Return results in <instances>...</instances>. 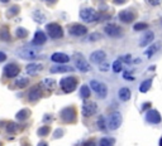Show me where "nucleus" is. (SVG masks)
I'll use <instances>...</instances> for the list:
<instances>
[{"instance_id": "2", "label": "nucleus", "mask_w": 162, "mask_h": 146, "mask_svg": "<svg viewBox=\"0 0 162 146\" xmlns=\"http://www.w3.org/2000/svg\"><path fill=\"white\" fill-rule=\"evenodd\" d=\"M60 86L65 93H70L72 91H75L76 86H77V80L75 77H72V76H69V77H65L61 80Z\"/></svg>"}, {"instance_id": "35", "label": "nucleus", "mask_w": 162, "mask_h": 146, "mask_svg": "<svg viewBox=\"0 0 162 146\" xmlns=\"http://www.w3.org/2000/svg\"><path fill=\"white\" fill-rule=\"evenodd\" d=\"M19 11V8L18 7H11V9H9L8 10V17H13Z\"/></svg>"}, {"instance_id": "3", "label": "nucleus", "mask_w": 162, "mask_h": 146, "mask_svg": "<svg viewBox=\"0 0 162 146\" xmlns=\"http://www.w3.org/2000/svg\"><path fill=\"white\" fill-rule=\"evenodd\" d=\"M46 30H47L48 35L53 39H60L63 36V29L60 24L57 23H51L46 25Z\"/></svg>"}, {"instance_id": "11", "label": "nucleus", "mask_w": 162, "mask_h": 146, "mask_svg": "<svg viewBox=\"0 0 162 146\" xmlns=\"http://www.w3.org/2000/svg\"><path fill=\"white\" fill-rule=\"evenodd\" d=\"M69 33L70 35H74V36H82L87 33V29L85 25H81V24H74L69 28Z\"/></svg>"}, {"instance_id": "45", "label": "nucleus", "mask_w": 162, "mask_h": 146, "mask_svg": "<svg viewBox=\"0 0 162 146\" xmlns=\"http://www.w3.org/2000/svg\"><path fill=\"white\" fill-rule=\"evenodd\" d=\"M1 3H9V0H0Z\"/></svg>"}, {"instance_id": "36", "label": "nucleus", "mask_w": 162, "mask_h": 146, "mask_svg": "<svg viewBox=\"0 0 162 146\" xmlns=\"http://www.w3.org/2000/svg\"><path fill=\"white\" fill-rule=\"evenodd\" d=\"M50 131V129H48L47 126H44V127H42V129H39V135H42V136H44V135H47V132Z\"/></svg>"}, {"instance_id": "17", "label": "nucleus", "mask_w": 162, "mask_h": 146, "mask_svg": "<svg viewBox=\"0 0 162 146\" xmlns=\"http://www.w3.org/2000/svg\"><path fill=\"white\" fill-rule=\"evenodd\" d=\"M19 67L17 64H14V63H10V64H8L7 67L4 68V74L7 76V77L11 78V77H17L18 74H19Z\"/></svg>"}, {"instance_id": "33", "label": "nucleus", "mask_w": 162, "mask_h": 146, "mask_svg": "<svg viewBox=\"0 0 162 146\" xmlns=\"http://www.w3.org/2000/svg\"><path fill=\"white\" fill-rule=\"evenodd\" d=\"M112 142H113V141H112L110 139L104 137V139L100 140V144H99V146H112V145H113Z\"/></svg>"}, {"instance_id": "7", "label": "nucleus", "mask_w": 162, "mask_h": 146, "mask_svg": "<svg viewBox=\"0 0 162 146\" xmlns=\"http://www.w3.org/2000/svg\"><path fill=\"white\" fill-rule=\"evenodd\" d=\"M61 118L63 122L70 123L76 120V110L74 107H66L61 111Z\"/></svg>"}, {"instance_id": "29", "label": "nucleus", "mask_w": 162, "mask_h": 146, "mask_svg": "<svg viewBox=\"0 0 162 146\" xmlns=\"http://www.w3.org/2000/svg\"><path fill=\"white\" fill-rule=\"evenodd\" d=\"M148 28V24L147 23H136L133 25V29L136 30V32H139V30H145Z\"/></svg>"}, {"instance_id": "1", "label": "nucleus", "mask_w": 162, "mask_h": 146, "mask_svg": "<svg viewBox=\"0 0 162 146\" xmlns=\"http://www.w3.org/2000/svg\"><path fill=\"white\" fill-rule=\"evenodd\" d=\"M89 87L93 92L96 93V96L99 98H105L108 96V87L103 83V82L97 81V80H91L89 82Z\"/></svg>"}, {"instance_id": "22", "label": "nucleus", "mask_w": 162, "mask_h": 146, "mask_svg": "<svg viewBox=\"0 0 162 146\" xmlns=\"http://www.w3.org/2000/svg\"><path fill=\"white\" fill-rule=\"evenodd\" d=\"M41 93H42L41 87H39V86L33 87L32 90L29 91V93H28L29 101H37V100H39V98H41Z\"/></svg>"}, {"instance_id": "20", "label": "nucleus", "mask_w": 162, "mask_h": 146, "mask_svg": "<svg viewBox=\"0 0 162 146\" xmlns=\"http://www.w3.org/2000/svg\"><path fill=\"white\" fill-rule=\"evenodd\" d=\"M46 40H47V36L42 30H37L34 34V38H33V42L32 43L34 45H42L46 43Z\"/></svg>"}, {"instance_id": "12", "label": "nucleus", "mask_w": 162, "mask_h": 146, "mask_svg": "<svg viewBox=\"0 0 162 146\" xmlns=\"http://www.w3.org/2000/svg\"><path fill=\"white\" fill-rule=\"evenodd\" d=\"M106 58V54L104 50H95L90 54V62L94 63V64H100V63H104V60Z\"/></svg>"}, {"instance_id": "28", "label": "nucleus", "mask_w": 162, "mask_h": 146, "mask_svg": "<svg viewBox=\"0 0 162 146\" xmlns=\"http://www.w3.org/2000/svg\"><path fill=\"white\" fill-rule=\"evenodd\" d=\"M28 83H29L28 78H19V80L15 81V86H17V87H20V88L26 87Z\"/></svg>"}, {"instance_id": "6", "label": "nucleus", "mask_w": 162, "mask_h": 146, "mask_svg": "<svg viewBox=\"0 0 162 146\" xmlns=\"http://www.w3.org/2000/svg\"><path fill=\"white\" fill-rule=\"evenodd\" d=\"M80 18H81V20H84V22L91 23V22H96V20L99 19V15H97V13L94 10V9L84 8L80 11Z\"/></svg>"}, {"instance_id": "21", "label": "nucleus", "mask_w": 162, "mask_h": 146, "mask_svg": "<svg viewBox=\"0 0 162 146\" xmlns=\"http://www.w3.org/2000/svg\"><path fill=\"white\" fill-rule=\"evenodd\" d=\"M130 96H132V93H130V90H129L128 87H122V88H119V91H118V97H119V100H120V101H123V102L129 101Z\"/></svg>"}, {"instance_id": "46", "label": "nucleus", "mask_w": 162, "mask_h": 146, "mask_svg": "<svg viewBox=\"0 0 162 146\" xmlns=\"http://www.w3.org/2000/svg\"><path fill=\"white\" fill-rule=\"evenodd\" d=\"M160 146H162V137H161V140H160Z\"/></svg>"}, {"instance_id": "44", "label": "nucleus", "mask_w": 162, "mask_h": 146, "mask_svg": "<svg viewBox=\"0 0 162 146\" xmlns=\"http://www.w3.org/2000/svg\"><path fill=\"white\" fill-rule=\"evenodd\" d=\"M57 0H47V3L48 4H54V3H56Z\"/></svg>"}, {"instance_id": "16", "label": "nucleus", "mask_w": 162, "mask_h": 146, "mask_svg": "<svg viewBox=\"0 0 162 146\" xmlns=\"http://www.w3.org/2000/svg\"><path fill=\"white\" fill-rule=\"evenodd\" d=\"M155 39V33L151 32V30H148V32H146L145 34L142 35V38L139 39V47H147L153 42Z\"/></svg>"}, {"instance_id": "4", "label": "nucleus", "mask_w": 162, "mask_h": 146, "mask_svg": "<svg viewBox=\"0 0 162 146\" xmlns=\"http://www.w3.org/2000/svg\"><path fill=\"white\" fill-rule=\"evenodd\" d=\"M122 122H123V117H122V113L118 111L115 112H112L109 115V118H108V127L110 130H117L120 127Z\"/></svg>"}, {"instance_id": "41", "label": "nucleus", "mask_w": 162, "mask_h": 146, "mask_svg": "<svg viewBox=\"0 0 162 146\" xmlns=\"http://www.w3.org/2000/svg\"><path fill=\"white\" fill-rule=\"evenodd\" d=\"M113 1H114L115 4H123V3H125V0H113Z\"/></svg>"}, {"instance_id": "37", "label": "nucleus", "mask_w": 162, "mask_h": 146, "mask_svg": "<svg viewBox=\"0 0 162 146\" xmlns=\"http://www.w3.org/2000/svg\"><path fill=\"white\" fill-rule=\"evenodd\" d=\"M147 1H148V4H151V5H153V7H156V5L160 4L162 0H147Z\"/></svg>"}, {"instance_id": "30", "label": "nucleus", "mask_w": 162, "mask_h": 146, "mask_svg": "<svg viewBox=\"0 0 162 146\" xmlns=\"http://www.w3.org/2000/svg\"><path fill=\"white\" fill-rule=\"evenodd\" d=\"M43 83L48 90H53L54 86H56V82H54L53 80H51V78H46V80L43 81Z\"/></svg>"}, {"instance_id": "8", "label": "nucleus", "mask_w": 162, "mask_h": 146, "mask_svg": "<svg viewBox=\"0 0 162 146\" xmlns=\"http://www.w3.org/2000/svg\"><path fill=\"white\" fill-rule=\"evenodd\" d=\"M104 32L108 36H113V38H118V36L123 35V29L117 24H108L104 28Z\"/></svg>"}, {"instance_id": "42", "label": "nucleus", "mask_w": 162, "mask_h": 146, "mask_svg": "<svg viewBox=\"0 0 162 146\" xmlns=\"http://www.w3.org/2000/svg\"><path fill=\"white\" fill-rule=\"evenodd\" d=\"M3 39H9V34H8V32H4V34H3Z\"/></svg>"}, {"instance_id": "9", "label": "nucleus", "mask_w": 162, "mask_h": 146, "mask_svg": "<svg viewBox=\"0 0 162 146\" xmlns=\"http://www.w3.org/2000/svg\"><path fill=\"white\" fill-rule=\"evenodd\" d=\"M96 111H97V105L95 102H93V101H91V102L90 101L84 102L81 112H82V115H84L85 117H91L93 115L96 113Z\"/></svg>"}, {"instance_id": "43", "label": "nucleus", "mask_w": 162, "mask_h": 146, "mask_svg": "<svg viewBox=\"0 0 162 146\" xmlns=\"http://www.w3.org/2000/svg\"><path fill=\"white\" fill-rule=\"evenodd\" d=\"M38 146H48V145H47V142L42 141V142H39V144H38Z\"/></svg>"}, {"instance_id": "15", "label": "nucleus", "mask_w": 162, "mask_h": 146, "mask_svg": "<svg viewBox=\"0 0 162 146\" xmlns=\"http://www.w3.org/2000/svg\"><path fill=\"white\" fill-rule=\"evenodd\" d=\"M146 120H147V122L149 123H160L161 122V115L158 113V111H156V110H149L147 111V113H146Z\"/></svg>"}, {"instance_id": "38", "label": "nucleus", "mask_w": 162, "mask_h": 146, "mask_svg": "<svg viewBox=\"0 0 162 146\" xmlns=\"http://www.w3.org/2000/svg\"><path fill=\"white\" fill-rule=\"evenodd\" d=\"M5 59H7V54H5V53H3V52H0V63H1V62H4Z\"/></svg>"}, {"instance_id": "19", "label": "nucleus", "mask_w": 162, "mask_h": 146, "mask_svg": "<svg viewBox=\"0 0 162 146\" xmlns=\"http://www.w3.org/2000/svg\"><path fill=\"white\" fill-rule=\"evenodd\" d=\"M75 68L71 66H66V64H60V66H54L51 68V73H69V72H74Z\"/></svg>"}, {"instance_id": "24", "label": "nucleus", "mask_w": 162, "mask_h": 146, "mask_svg": "<svg viewBox=\"0 0 162 146\" xmlns=\"http://www.w3.org/2000/svg\"><path fill=\"white\" fill-rule=\"evenodd\" d=\"M91 95V90H90V87L89 86H81L80 88V97L81 98H89Z\"/></svg>"}, {"instance_id": "5", "label": "nucleus", "mask_w": 162, "mask_h": 146, "mask_svg": "<svg viewBox=\"0 0 162 146\" xmlns=\"http://www.w3.org/2000/svg\"><path fill=\"white\" fill-rule=\"evenodd\" d=\"M72 58H74L76 68H77L80 72H89L90 71V64L86 62V59L84 58V56H82L81 53H75Z\"/></svg>"}, {"instance_id": "34", "label": "nucleus", "mask_w": 162, "mask_h": 146, "mask_svg": "<svg viewBox=\"0 0 162 146\" xmlns=\"http://www.w3.org/2000/svg\"><path fill=\"white\" fill-rule=\"evenodd\" d=\"M27 34H28V32L26 29H23V28L17 29V36H19V38H24V36H27Z\"/></svg>"}, {"instance_id": "32", "label": "nucleus", "mask_w": 162, "mask_h": 146, "mask_svg": "<svg viewBox=\"0 0 162 146\" xmlns=\"http://www.w3.org/2000/svg\"><path fill=\"white\" fill-rule=\"evenodd\" d=\"M97 129H100V130H104L105 129V118H104L103 116H100L99 118H97Z\"/></svg>"}, {"instance_id": "14", "label": "nucleus", "mask_w": 162, "mask_h": 146, "mask_svg": "<svg viewBox=\"0 0 162 146\" xmlns=\"http://www.w3.org/2000/svg\"><path fill=\"white\" fill-rule=\"evenodd\" d=\"M51 59H52V62L58 63V64H66V63H69L70 57L67 56L66 53H61V52H56V53H53V54L51 56Z\"/></svg>"}, {"instance_id": "40", "label": "nucleus", "mask_w": 162, "mask_h": 146, "mask_svg": "<svg viewBox=\"0 0 162 146\" xmlns=\"http://www.w3.org/2000/svg\"><path fill=\"white\" fill-rule=\"evenodd\" d=\"M124 78H127V80H134L133 76H129V74H128V72L124 73Z\"/></svg>"}, {"instance_id": "23", "label": "nucleus", "mask_w": 162, "mask_h": 146, "mask_svg": "<svg viewBox=\"0 0 162 146\" xmlns=\"http://www.w3.org/2000/svg\"><path fill=\"white\" fill-rule=\"evenodd\" d=\"M151 86H152V80H146V81H143L142 83H140L139 91L142 93H146V92H148V91H149Z\"/></svg>"}, {"instance_id": "10", "label": "nucleus", "mask_w": 162, "mask_h": 146, "mask_svg": "<svg viewBox=\"0 0 162 146\" xmlns=\"http://www.w3.org/2000/svg\"><path fill=\"white\" fill-rule=\"evenodd\" d=\"M18 56L23 59H34L38 57V50L34 48H22L18 50Z\"/></svg>"}, {"instance_id": "25", "label": "nucleus", "mask_w": 162, "mask_h": 146, "mask_svg": "<svg viewBox=\"0 0 162 146\" xmlns=\"http://www.w3.org/2000/svg\"><path fill=\"white\" fill-rule=\"evenodd\" d=\"M33 18H34V20L37 23H44L46 22V15L39 10H36L34 13H33Z\"/></svg>"}, {"instance_id": "31", "label": "nucleus", "mask_w": 162, "mask_h": 146, "mask_svg": "<svg viewBox=\"0 0 162 146\" xmlns=\"http://www.w3.org/2000/svg\"><path fill=\"white\" fill-rule=\"evenodd\" d=\"M29 116V111L28 110H23V111H20L19 113L17 115V118L18 120H24V118H27Z\"/></svg>"}, {"instance_id": "39", "label": "nucleus", "mask_w": 162, "mask_h": 146, "mask_svg": "<svg viewBox=\"0 0 162 146\" xmlns=\"http://www.w3.org/2000/svg\"><path fill=\"white\" fill-rule=\"evenodd\" d=\"M82 146H95V142L93 141V140H90V141H87V142H85Z\"/></svg>"}, {"instance_id": "27", "label": "nucleus", "mask_w": 162, "mask_h": 146, "mask_svg": "<svg viewBox=\"0 0 162 146\" xmlns=\"http://www.w3.org/2000/svg\"><path fill=\"white\" fill-rule=\"evenodd\" d=\"M158 48H160V44H157V43H156V44H152L151 47H149L148 49L146 50V56H147L148 58H151L152 56H155V54H156V52L158 50Z\"/></svg>"}, {"instance_id": "26", "label": "nucleus", "mask_w": 162, "mask_h": 146, "mask_svg": "<svg viewBox=\"0 0 162 146\" xmlns=\"http://www.w3.org/2000/svg\"><path fill=\"white\" fill-rule=\"evenodd\" d=\"M112 68H113V72H114V73L122 72V69H123V60H122V59H117L114 63H113Z\"/></svg>"}, {"instance_id": "13", "label": "nucleus", "mask_w": 162, "mask_h": 146, "mask_svg": "<svg viewBox=\"0 0 162 146\" xmlns=\"http://www.w3.org/2000/svg\"><path fill=\"white\" fill-rule=\"evenodd\" d=\"M119 19H120L122 23L129 24L136 19V14H134V11H132V10H123L119 13Z\"/></svg>"}, {"instance_id": "18", "label": "nucleus", "mask_w": 162, "mask_h": 146, "mask_svg": "<svg viewBox=\"0 0 162 146\" xmlns=\"http://www.w3.org/2000/svg\"><path fill=\"white\" fill-rule=\"evenodd\" d=\"M43 69V66L41 64V63H30L26 67V71L28 74L30 76H34V74H38L39 72Z\"/></svg>"}]
</instances>
